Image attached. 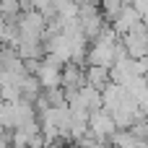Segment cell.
Segmentation results:
<instances>
[{
  "label": "cell",
  "mask_w": 148,
  "mask_h": 148,
  "mask_svg": "<svg viewBox=\"0 0 148 148\" xmlns=\"http://www.w3.org/2000/svg\"><path fill=\"white\" fill-rule=\"evenodd\" d=\"M122 39V47H125V52H127V57H135V60H148V31L146 26H143V21L138 23V26H133L130 31H125V34H120Z\"/></svg>",
  "instance_id": "6da1fadb"
},
{
  "label": "cell",
  "mask_w": 148,
  "mask_h": 148,
  "mask_svg": "<svg viewBox=\"0 0 148 148\" xmlns=\"http://www.w3.org/2000/svg\"><path fill=\"white\" fill-rule=\"evenodd\" d=\"M62 65H65V62H60V60L52 57V55H44V57L36 62L34 75L39 78L42 88H57V86L62 83Z\"/></svg>",
  "instance_id": "7a4b0ae2"
},
{
  "label": "cell",
  "mask_w": 148,
  "mask_h": 148,
  "mask_svg": "<svg viewBox=\"0 0 148 148\" xmlns=\"http://www.w3.org/2000/svg\"><path fill=\"white\" fill-rule=\"evenodd\" d=\"M88 130H91L94 135H99V138L109 140L120 127H117V122H114L112 112H107L104 107H99V109H94V112L88 114Z\"/></svg>",
  "instance_id": "3957f363"
},
{
  "label": "cell",
  "mask_w": 148,
  "mask_h": 148,
  "mask_svg": "<svg viewBox=\"0 0 148 148\" xmlns=\"http://www.w3.org/2000/svg\"><path fill=\"white\" fill-rule=\"evenodd\" d=\"M86 83V70L81 68V62H65L62 65V88L65 91H78Z\"/></svg>",
  "instance_id": "277c9868"
},
{
  "label": "cell",
  "mask_w": 148,
  "mask_h": 148,
  "mask_svg": "<svg viewBox=\"0 0 148 148\" xmlns=\"http://www.w3.org/2000/svg\"><path fill=\"white\" fill-rule=\"evenodd\" d=\"M109 81H112L109 68H101V65H88V68H86V83H88V86H94V88L101 91Z\"/></svg>",
  "instance_id": "5b68a950"
},
{
  "label": "cell",
  "mask_w": 148,
  "mask_h": 148,
  "mask_svg": "<svg viewBox=\"0 0 148 148\" xmlns=\"http://www.w3.org/2000/svg\"><path fill=\"white\" fill-rule=\"evenodd\" d=\"M10 148H16V146H10Z\"/></svg>",
  "instance_id": "8992f818"
}]
</instances>
